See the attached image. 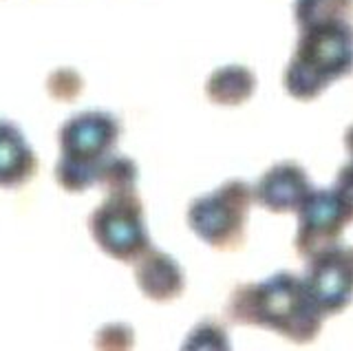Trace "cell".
Segmentation results:
<instances>
[{"mask_svg": "<svg viewBox=\"0 0 353 351\" xmlns=\"http://www.w3.org/2000/svg\"><path fill=\"white\" fill-rule=\"evenodd\" d=\"M88 228L97 245L117 261H135L152 248L135 188L108 192L88 219Z\"/></svg>", "mask_w": 353, "mask_h": 351, "instance_id": "cell-4", "label": "cell"}, {"mask_svg": "<svg viewBox=\"0 0 353 351\" xmlns=\"http://www.w3.org/2000/svg\"><path fill=\"white\" fill-rule=\"evenodd\" d=\"M252 199V188L245 181H225L212 194L192 201L188 223L208 245L230 250L241 243Z\"/></svg>", "mask_w": 353, "mask_h": 351, "instance_id": "cell-5", "label": "cell"}, {"mask_svg": "<svg viewBox=\"0 0 353 351\" xmlns=\"http://www.w3.org/2000/svg\"><path fill=\"white\" fill-rule=\"evenodd\" d=\"M345 144H347V148H349V155H351V159H353V126L347 130V135H345Z\"/></svg>", "mask_w": 353, "mask_h": 351, "instance_id": "cell-16", "label": "cell"}, {"mask_svg": "<svg viewBox=\"0 0 353 351\" xmlns=\"http://www.w3.org/2000/svg\"><path fill=\"white\" fill-rule=\"evenodd\" d=\"M340 197V201L345 203L349 219H353V159L347 163L345 168L340 170L338 174V181H336V188H334Z\"/></svg>", "mask_w": 353, "mask_h": 351, "instance_id": "cell-15", "label": "cell"}, {"mask_svg": "<svg viewBox=\"0 0 353 351\" xmlns=\"http://www.w3.org/2000/svg\"><path fill=\"white\" fill-rule=\"evenodd\" d=\"M256 86V80L248 67L241 64H228V67L216 69L205 84V93L214 104L221 106H239L245 100Z\"/></svg>", "mask_w": 353, "mask_h": 351, "instance_id": "cell-11", "label": "cell"}, {"mask_svg": "<svg viewBox=\"0 0 353 351\" xmlns=\"http://www.w3.org/2000/svg\"><path fill=\"white\" fill-rule=\"evenodd\" d=\"M38 170V157L22 130L0 117V188H18Z\"/></svg>", "mask_w": 353, "mask_h": 351, "instance_id": "cell-10", "label": "cell"}, {"mask_svg": "<svg viewBox=\"0 0 353 351\" xmlns=\"http://www.w3.org/2000/svg\"><path fill=\"white\" fill-rule=\"evenodd\" d=\"M353 0H296V20L298 27L307 29L314 25L331 23V20H345L347 9Z\"/></svg>", "mask_w": 353, "mask_h": 351, "instance_id": "cell-12", "label": "cell"}, {"mask_svg": "<svg viewBox=\"0 0 353 351\" xmlns=\"http://www.w3.org/2000/svg\"><path fill=\"white\" fill-rule=\"evenodd\" d=\"M298 212H301V223H298L296 248L307 257L334 245V241L349 221L347 208L334 188L312 190L303 205L298 208Z\"/></svg>", "mask_w": 353, "mask_h": 351, "instance_id": "cell-7", "label": "cell"}, {"mask_svg": "<svg viewBox=\"0 0 353 351\" xmlns=\"http://www.w3.org/2000/svg\"><path fill=\"white\" fill-rule=\"evenodd\" d=\"M301 31V42L285 71V89L307 102L353 71V29L347 20H331Z\"/></svg>", "mask_w": 353, "mask_h": 351, "instance_id": "cell-2", "label": "cell"}, {"mask_svg": "<svg viewBox=\"0 0 353 351\" xmlns=\"http://www.w3.org/2000/svg\"><path fill=\"white\" fill-rule=\"evenodd\" d=\"M137 166L135 161L128 157H119V155H108L97 172V183H102L108 192L113 190H126V188H135L137 183Z\"/></svg>", "mask_w": 353, "mask_h": 351, "instance_id": "cell-13", "label": "cell"}, {"mask_svg": "<svg viewBox=\"0 0 353 351\" xmlns=\"http://www.w3.org/2000/svg\"><path fill=\"white\" fill-rule=\"evenodd\" d=\"M82 89H84L82 75L69 67L55 69L47 80V91L58 102H73L75 97H80Z\"/></svg>", "mask_w": 353, "mask_h": 351, "instance_id": "cell-14", "label": "cell"}, {"mask_svg": "<svg viewBox=\"0 0 353 351\" xmlns=\"http://www.w3.org/2000/svg\"><path fill=\"white\" fill-rule=\"evenodd\" d=\"M119 119L108 111H84L64 122L60 130V159L55 179L69 192L97 183L102 161L119 139Z\"/></svg>", "mask_w": 353, "mask_h": 351, "instance_id": "cell-3", "label": "cell"}, {"mask_svg": "<svg viewBox=\"0 0 353 351\" xmlns=\"http://www.w3.org/2000/svg\"><path fill=\"white\" fill-rule=\"evenodd\" d=\"M135 279L139 290L157 303H168L183 292V272L179 263L154 248L139 257Z\"/></svg>", "mask_w": 353, "mask_h": 351, "instance_id": "cell-9", "label": "cell"}, {"mask_svg": "<svg viewBox=\"0 0 353 351\" xmlns=\"http://www.w3.org/2000/svg\"><path fill=\"white\" fill-rule=\"evenodd\" d=\"M314 188L309 185L307 172L296 163H276L259 179L254 199L272 212H294L303 205Z\"/></svg>", "mask_w": 353, "mask_h": 351, "instance_id": "cell-8", "label": "cell"}, {"mask_svg": "<svg viewBox=\"0 0 353 351\" xmlns=\"http://www.w3.org/2000/svg\"><path fill=\"white\" fill-rule=\"evenodd\" d=\"M230 314L241 323L270 327L298 343L314 340L325 316L318 310L305 281L287 272L239 290L232 296Z\"/></svg>", "mask_w": 353, "mask_h": 351, "instance_id": "cell-1", "label": "cell"}, {"mask_svg": "<svg viewBox=\"0 0 353 351\" xmlns=\"http://www.w3.org/2000/svg\"><path fill=\"white\" fill-rule=\"evenodd\" d=\"M303 281L323 314L345 310L353 299V248L329 245L316 252Z\"/></svg>", "mask_w": 353, "mask_h": 351, "instance_id": "cell-6", "label": "cell"}]
</instances>
